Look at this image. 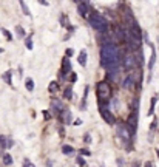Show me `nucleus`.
Masks as SVG:
<instances>
[{"label": "nucleus", "mask_w": 159, "mask_h": 167, "mask_svg": "<svg viewBox=\"0 0 159 167\" xmlns=\"http://www.w3.org/2000/svg\"><path fill=\"white\" fill-rule=\"evenodd\" d=\"M3 79H5V82H6V84L12 85V76H11V71H6V73L3 74Z\"/></svg>", "instance_id": "20"}, {"label": "nucleus", "mask_w": 159, "mask_h": 167, "mask_svg": "<svg viewBox=\"0 0 159 167\" xmlns=\"http://www.w3.org/2000/svg\"><path fill=\"white\" fill-rule=\"evenodd\" d=\"M158 155H159V150H158Z\"/></svg>", "instance_id": "39"}, {"label": "nucleus", "mask_w": 159, "mask_h": 167, "mask_svg": "<svg viewBox=\"0 0 159 167\" xmlns=\"http://www.w3.org/2000/svg\"><path fill=\"white\" fill-rule=\"evenodd\" d=\"M19 3H20V6H22L23 14H25V16H31V12H29V10H28V5L25 3V0H19Z\"/></svg>", "instance_id": "15"}, {"label": "nucleus", "mask_w": 159, "mask_h": 167, "mask_svg": "<svg viewBox=\"0 0 159 167\" xmlns=\"http://www.w3.org/2000/svg\"><path fill=\"white\" fill-rule=\"evenodd\" d=\"M3 162H5L6 166H11L12 164V156L11 155H3Z\"/></svg>", "instance_id": "22"}, {"label": "nucleus", "mask_w": 159, "mask_h": 167, "mask_svg": "<svg viewBox=\"0 0 159 167\" xmlns=\"http://www.w3.org/2000/svg\"><path fill=\"white\" fill-rule=\"evenodd\" d=\"M156 127H158V121H156V119H154V121H153V122H151V125H150V130H151V132H153V130H154V129H156Z\"/></svg>", "instance_id": "29"}, {"label": "nucleus", "mask_w": 159, "mask_h": 167, "mask_svg": "<svg viewBox=\"0 0 159 167\" xmlns=\"http://www.w3.org/2000/svg\"><path fill=\"white\" fill-rule=\"evenodd\" d=\"M116 130H117V135H119V138L121 139H124L125 142H130V139H131V136H133V133H131V130H130V127L127 124H119L116 127Z\"/></svg>", "instance_id": "4"}, {"label": "nucleus", "mask_w": 159, "mask_h": 167, "mask_svg": "<svg viewBox=\"0 0 159 167\" xmlns=\"http://www.w3.org/2000/svg\"><path fill=\"white\" fill-rule=\"evenodd\" d=\"M73 53H74V51H73L71 48H68V49H66V57H71V56H73Z\"/></svg>", "instance_id": "31"}, {"label": "nucleus", "mask_w": 159, "mask_h": 167, "mask_svg": "<svg viewBox=\"0 0 159 167\" xmlns=\"http://www.w3.org/2000/svg\"><path fill=\"white\" fill-rule=\"evenodd\" d=\"M90 8H88V3L87 2H82V3H79V14L82 16V17H85V19L88 20V16H90Z\"/></svg>", "instance_id": "9"}, {"label": "nucleus", "mask_w": 159, "mask_h": 167, "mask_svg": "<svg viewBox=\"0 0 159 167\" xmlns=\"http://www.w3.org/2000/svg\"><path fill=\"white\" fill-rule=\"evenodd\" d=\"M80 153H82V155H90V150H87V148H82Z\"/></svg>", "instance_id": "33"}, {"label": "nucleus", "mask_w": 159, "mask_h": 167, "mask_svg": "<svg viewBox=\"0 0 159 167\" xmlns=\"http://www.w3.org/2000/svg\"><path fill=\"white\" fill-rule=\"evenodd\" d=\"M99 110H101V116L103 118V121H105V122H108L110 125H113L114 124V116H113V113L110 110H108V108H105L103 105H101V108H99Z\"/></svg>", "instance_id": "7"}, {"label": "nucleus", "mask_w": 159, "mask_h": 167, "mask_svg": "<svg viewBox=\"0 0 159 167\" xmlns=\"http://www.w3.org/2000/svg\"><path fill=\"white\" fill-rule=\"evenodd\" d=\"M65 99H73V90H71V85L66 87L65 90Z\"/></svg>", "instance_id": "24"}, {"label": "nucleus", "mask_w": 159, "mask_h": 167, "mask_svg": "<svg viewBox=\"0 0 159 167\" xmlns=\"http://www.w3.org/2000/svg\"><path fill=\"white\" fill-rule=\"evenodd\" d=\"M96 91H97V98H99V102H101V104L110 101V98H111V87H110V84H108V82H105V80L99 82Z\"/></svg>", "instance_id": "3"}, {"label": "nucleus", "mask_w": 159, "mask_h": 167, "mask_svg": "<svg viewBox=\"0 0 159 167\" xmlns=\"http://www.w3.org/2000/svg\"><path fill=\"white\" fill-rule=\"evenodd\" d=\"M134 87V78H131V76H128L125 80H124V88H127V90H131Z\"/></svg>", "instance_id": "13"}, {"label": "nucleus", "mask_w": 159, "mask_h": 167, "mask_svg": "<svg viewBox=\"0 0 159 167\" xmlns=\"http://www.w3.org/2000/svg\"><path fill=\"white\" fill-rule=\"evenodd\" d=\"M77 60H79V64L82 65V67L87 65V49H82V51H80L79 57H77Z\"/></svg>", "instance_id": "11"}, {"label": "nucleus", "mask_w": 159, "mask_h": 167, "mask_svg": "<svg viewBox=\"0 0 159 167\" xmlns=\"http://www.w3.org/2000/svg\"><path fill=\"white\" fill-rule=\"evenodd\" d=\"M101 62L102 67L110 74V79H116L119 74V49L114 43H105L101 48Z\"/></svg>", "instance_id": "1"}, {"label": "nucleus", "mask_w": 159, "mask_h": 167, "mask_svg": "<svg viewBox=\"0 0 159 167\" xmlns=\"http://www.w3.org/2000/svg\"><path fill=\"white\" fill-rule=\"evenodd\" d=\"M25 43H26V48L28 49H33V37H31V36H28V37L25 39Z\"/></svg>", "instance_id": "23"}, {"label": "nucleus", "mask_w": 159, "mask_h": 167, "mask_svg": "<svg viewBox=\"0 0 159 167\" xmlns=\"http://www.w3.org/2000/svg\"><path fill=\"white\" fill-rule=\"evenodd\" d=\"M154 60H156V51H154V48L151 47V59H150V64H148V70H151V68H153Z\"/></svg>", "instance_id": "17"}, {"label": "nucleus", "mask_w": 159, "mask_h": 167, "mask_svg": "<svg viewBox=\"0 0 159 167\" xmlns=\"http://www.w3.org/2000/svg\"><path fill=\"white\" fill-rule=\"evenodd\" d=\"M23 167H36L34 164H31V161L29 159H25L23 161Z\"/></svg>", "instance_id": "28"}, {"label": "nucleus", "mask_w": 159, "mask_h": 167, "mask_svg": "<svg viewBox=\"0 0 159 167\" xmlns=\"http://www.w3.org/2000/svg\"><path fill=\"white\" fill-rule=\"evenodd\" d=\"M57 88H59V84L56 82V80H53V82L49 84V87H48L49 93H56V91H57Z\"/></svg>", "instance_id": "19"}, {"label": "nucleus", "mask_w": 159, "mask_h": 167, "mask_svg": "<svg viewBox=\"0 0 159 167\" xmlns=\"http://www.w3.org/2000/svg\"><path fill=\"white\" fill-rule=\"evenodd\" d=\"M62 152L65 153V155H70V153L74 152V148H73L71 146H63V147H62Z\"/></svg>", "instance_id": "21"}, {"label": "nucleus", "mask_w": 159, "mask_h": 167, "mask_svg": "<svg viewBox=\"0 0 159 167\" xmlns=\"http://www.w3.org/2000/svg\"><path fill=\"white\" fill-rule=\"evenodd\" d=\"M77 80V76H76V73H71V82H76Z\"/></svg>", "instance_id": "32"}, {"label": "nucleus", "mask_w": 159, "mask_h": 167, "mask_svg": "<svg viewBox=\"0 0 159 167\" xmlns=\"http://www.w3.org/2000/svg\"><path fill=\"white\" fill-rule=\"evenodd\" d=\"M156 102H158V96H153L151 98V102H150V110H148V115L150 116L154 113V105H156Z\"/></svg>", "instance_id": "14"}, {"label": "nucleus", "mask_w": 159, "mask_h": 167, "mask_svg": "<svg viewBox=\"0 0 159 167\" xmlns=\"http://www.w3.org/2000/svg\"><path fill=\"white\" fill-rule=\"evenodd\" d=\"M59 132H60V136H62V138L65 136V132H63V129H60V130H59Z\"/></svg>", "instance_id": "37"}, {"label": "nucleus", "mask_w": 159, "mask_h": 167, "mask_svg": "<svg viewBox=\"0 0 159 167\" xmlns=\"http://www.w3.org/2000/svg\"><path fill=\"white\" fill-rule=\"evenodd\" d=\"M124 68L125 70H136L138 68V60L133 54H128V56L124 57Z\"/></svg>", "instance_id": "5"}, {"label": "nucleus", "mask_w": 159, "mask_h": 167, "mask_svg": "<svg viewBox=\"0 0 159 167\" xmlns=\"http://www.w3.org/2000/svg\"><path fill=\"white\" fill-rule=\"evenodd\" d=\"M2 33L5 34V37H6L8 40H11V39H12V36H11V33H10V31H8V30H5V28H2Z\"/></svg>", "instance_id": "26"}, {"label": "nucleus", "mask_w": 159, "mask_h": 167, "mask_svg": "<svg viewBox=\"0 0 159 167\" xmlns=\"http://www.w3.org/2000/svg\"><path fill=\"white\" fill-rule=\"evenodd\" d=\"M144 167H151V162H145V166Z\"/></svg>", "instance_id": "38"}, {"label": "nucleus", "mask_w": 159, "mask_h": 167, "mask_svg": "<svg viewBox=\"0 0 159 167\" xmlns=\"http://www.w3.org/2000/svg\"><path fill=\"white\" fill-rule=\"evenodd\" d=\"M76 162H77V164H79V166H85V164H87V162H85V159H84V158L82 156H77V159H76Z\"/></svg>", "instance_id": "27"}, {"label": "nucleus", "mask_w": 159, "mask_h": 167, "mask_svg": "<svg viewBox=\"0 0 159 167\" xmlns=\"http://www.w3.org/2000/svg\"><path fill=\"white\" fill-rule=\"evenodd\" d=\"M74 124H76V125H80V124H82V119H76Z\"/></svg>", "instance_id": "34"}, {"label": "nucleus", "mask_w": 159, "mask_h": 167, "mask_svg": "<svg viewBox=\"0 0 159 167\" xmlns=\"http://www.w3.org/2000/svg\"><path fill=\"white\" fill-rule=\"evenodd\" d=\"M51 107H53V110L56 111L57 115H60V111L63 110V108H65V107H63L59 101H53V102H51Z\"/></svg>", "instance_id": "12"}, {"label": "nucleus", "mask_w": 159, "mask_h": 167, "mask_svg": "<svg viewBox=\"0 0 159 167\" xmlns=\"http://www.w3.org/2000/svg\"><path fill=\"white\" fill-rule=\"evenodd\" d=\"M25 87H26L28 91H33V90H34V80L31 78H28V79H26V82H25Z\"/></svg>", "instance_id": "16"}, {"label": "nucleus", "mask_w": 159, "mask_h": 167, "mask_svg": "<svg viewBox=\"0 0 159 167\" xmlns=\"http://www.w3.org/2000/svg\"><path fill=\"white\" fill-rule=\"evenodd\" d=\"M60 71H62V76H66V74L71 73V62H70L68 57H65V59L62 60V68H60Z\"/></svg>", "instance_id": "10"}, {"label": "nucleus", "mask_w": 159, "mask_h": 167, "mask_svg": "<svg viewBox=\"0 0 159 167\" xmlns=\"http://www.w3.org/2000/svg\"><path fill=\"white\" fill-rule=\"evenodd\" d=\"M85 142H90V135H85Z\"/></svg>", "instance_id": "36"}, {"label": "nucleus", "mask_w": 159, "mask_h": 167, "mask_svg": "<svg viewBox=\"0 0 159 167\" xmlns=\"http://www.w3.org/2000/svg\"><path fill=\"white\" fill-rule=\"evenodd\" d=\"M88 22H90V25H91L94 30L99 31V33H107V31H108V22H107V19L102 14H99L97 11H91V12H90Z\"/></svg>", "instance_id": "2"}, {"label": "nucleus", "mask_w": 159, "mask_h": 167, "mask_svg": "<svg viewBox=\"0 0 159 167\" xmlns=\"http://www.w3.org/2000/svg\"><path fill=\"white\" fill-rule=\"evenodd\" d=\"M128 121H130V124H131V133L136 130V127H138V99L134 101V108H133V113L130 115V118H128Z\"/></svg>", "instance_id": "6"}, {"label": "nucleus", "mask_w": 159, "mask_h": 167, "mask_svg": "<svg viewBox=\"0 0 159 167\" xmlns=\"http://www.w3.org/2000/svg\"><path fill=\"white\" fill-rule=\"evenodd\" d=\"M16 33H17V37L19 39H23L25 37V30H23V26H16Z\"/></svg>", "instance_id": "18"}, {"label": "nucleus", "mask_w": 159, "mask_h": 167, "mask_svg": "<svg viewBox=\"0 0 159 167\" xmlns=\"http://www.w3.org/2000/svg\"><path fill=\"white\" fill-rule=\"evenodd\" d=\"M43 118H45V119H51V115H49V111H43Z\"/></svg>", "instance_id": "30"}, {"label": "nucleus", "mask_w": 159, "mask_h": 167, "mask_svg": "<svg viewBox=\"0 0 159 167\" xmlns=\"http://www.w3.org/2000/svg\"><path fill=\"white\" fill-rule=\"evenodd\" d=\"M59 119H60L62 122H65V124H71V121H73L71 111L66 110V108H63V110L60 111V115H59Z\"/></svg>", "instance_id": "8"}, {"label": "nucleus", "mask_w": 159, "mask_h": 167, "mask_svg": "<svg viewBox=\"0 0 159 167\" xmlns=\"http://www.w3.org/2000/svg\"><path fill=\"white\" fill-rule=\"evenodd\" d=\"M39 3H40V5H48L47 0H39Z\"/></svg>", "instance_id": "35"}, {"label": "nucleus", "mask_w": 159, "mask_h": 167, "mask_svg": "<svg viewBox=\"0 0 159 167\" xmlns=\"http://www.w3.org/2000/svg\"><path fill=\"white\" fill-rule=\"evenodd\" d=\"M0 148H6V138L0 135Z\"/></svg>", "instance_id": "25"}]
</instances>
